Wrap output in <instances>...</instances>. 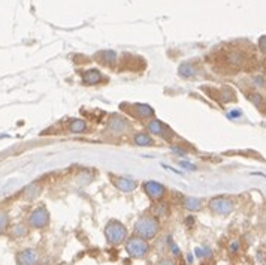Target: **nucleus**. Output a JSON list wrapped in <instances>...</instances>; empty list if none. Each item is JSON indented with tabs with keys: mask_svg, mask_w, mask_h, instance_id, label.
<instances>
[{
	"mask_svg": "<svg viewBox=\"0 0 266 265\" xmlns=\"http://www.w3.org/2000/svg\"><path fill=\"white\" fill-rule=\"evenodd\" d=\"M158 229H160L158 219L153 215H147V216H141L136 220L133 226V232L135 235L144 240H153L158 234Z\"/></svg>",
	"mask_w": 266,
	"mask_h": 265,
	"instance_id": "obj_1",
	"label": "nucleus"
},
{
	"mask_svg": "<svg viewBox=\"0 0 266 265\" xmlns=\"http://www.w3.org/2000/svg\"><path fill=\"white\" fill-rule=\"evenodd\" d=\"M105 238L110 244L112 246H118L121 243H126V240L129 238V232H127V228L124 226L120 220H110L106 223L105 228Z\"/></svg>",
	"mask_w": 266,
	"mask_h": 265,
	"instance_id": "obj_2",
	"label": "nucleus"
},
{
	"mask_svg": "<svg viewBox=\"0 0 266 265\" xmlns=\"http://www.w3.org/2000/svg\"><path fill=\"white\" fill-rule=\"evenodd\" d=\"M126 246V252L133 258V259H144L150 253V244L148 240H144L138 235H133L126 240L124 243Z\"/></svg>",
	"mask_w": 266,
	"mask_h": 265,
	"instance_id": "obj_3",
	"label": "nucleus"
},
{
	"mask_svg": "<svg viewBox=\"0 0 266 265\" xmlns=\"http://www.w3.org/2000/svg\"><path fill=\"white\" fill-rule=\"evenodd\" d=\"M208 207L214 215L227 216L235 210V202L227 197H216L209 201Z\"/></svg>",
	"mask_w": 266,
	"mask_h": 265,
	"instance_id": "obj_4",
	"label": "nucleus"
},
{
	"mask_svg": "<svg viewBox=\"0 0 266 265\" xmlns=\"http://www.w3.org/2000/svg\"><path fill=\"white\" fill-rule=\"evenodd\" d=\"M49 211L45 207H38L29 216V226L33 229H44L49 225Z\"/></svg>",
	"mask_w": 266,
	"mask_h": 265,
	"instance_id": "obj_5",
	"label": "nucleus"
},
{
	"mask_svg": "<svg viewBox=\"0 0 266 265\" xmlns=\"http://www.w3.org/2000/svg\"><path fill=\"white\" fill-rule=\"evenodd\" d=\"M144 192L147 193V197L151 199V201H162L163 197L166 195V189L157 182H145L144 183Z\"/></svg>",
	"mask_w": 266,
	"mask_h": 265,
	"instance_id": "obj_6",
	"label": "nucleus"
},
{
	"mask_svg": "<svg viewBox=\"0 0 266 265\" xmlns=\"http://www.w3.org/2000/svg\"><path fill=\"white\" fill-rule=\"evenodd\" d=\"M18 265H39V253L34 249H24L15 256Z\"/></svg>",
	"mask_w": 266,
	"mask_h": 265,
	"instance_id": "obj_7",
	"label": "nucleus"
},
{
	"mask_svg": "<svg viewBox=\"0 0 266 265\" xmlns=\"http://www.w3.org/2000/svg\"><path fill=\"white\" fill-rule=\"evenodd\" d=\"M111 179H112L114 186H115L118 190H121V192L130 193V192H133L135 187H136V182L132 180V179H127V177H115V175H112Z\"/></svg>",
	"mask_w": 266,
	"mask_h": 265,
	"instance_id": "obj_8",
	"label": "nucleus"
},
{
	"mask_svg": "<svg viewBox=\"0 0 266 265\" xmlns=\"http://www.w3.org/2000/svg\"><path fill=\"white\" fill-rule=\"evenodd\" d=\"M148 131L154 135L163 136V138H168L171 135V129H168L160 120H151L148 123Z\"/></svg>",
	"mask_w": 266,
	"mask_h": 265,
	"instance_id": "obj_9",
	"label": "nucleus"
},
{
	"mask_svg": "<svg viewBox=\"0 0 266 265\" xmlns=\"http://www.w3.org/2000/svg\"><path fill=\"white\" fill-rule=\"evenodd\" d=\"M82 81L87 85H94V84L102 81V74L99 72L97 69H90V70H87V72L84 74Z\"/></svg>",
	"mask_w": 266,
	"mask_h": 265,
	"instance_id": "obj_10",
	"label": "nucleus"
},
{
	"mask_svg": "<svg viewBox=\"0 0 266 265\" xmlns=\"http://www.w3.org/2000/svg\"><path fill=\"white\" fill-rule=\"evenodd\" d=\"M99 59L100 63L106 65V66H110V65H114L117 62V54L114 51H110V50H106V51H100L99 54L96 56Z\"/></svg>",
	"mask_w": 266,
	"mask_h": 265,
	"instance_id": "obj_11",
	"label": "nucleus"
},
{
	"mask_svg": "<svg viewBox=\"0 0 266 265\" xmlns=\"http://www.w3.org/2000/svg\"><path fill=\"white\" fill-rule=\"evenodd\" d=\"M183 205H184V208H187L188 211H193V213H194V211L202 210V201L198 199V198H191V197L184 198Z\"/></svg>",
	"mask_w": 266,
	"mask_h": 265,
	"instance_id": "obj_12",
	"label": "nucleus"
},
{
	"mask_svg": "<svg viewBox=\"0 0 266 265\" xmlns=\"http://www.w3.org/2000/svg\"><path fill=\"white\" fill-rule=\"evenodd\" d=\"M27 231L29 228L24 225V223H18V225H14L11 228V237L12 238H23L27 235Z\"/></svg>",
	"mask_w": 266,
	"mask_h": 265,
	"instance_id": "obj_13",
	"label": "nucleus"
},
{
	"mask_svg": "<svg viewBox=\"0 0 266 265\" xmlns=\"http://www.w3.org/2000/svg\"><path fill=\"white\" fill-rule=\"evenodd\" d=\"M110 128H111V131H114V132H123L124 129L127 128V125H126V121H124V118H117V117H114V118L111 120V123H110Z\"/></svg>",
	"mask_w": 266,
	"mask_h": 265,
	"instance_id": "obj_14",
	"label": "nucleus"
},
{
	"mask_svg": "<svg viewBox=\"0 0 266 265\" xmlns=\"http://www.w3.org/2000/svg\"><path fill=\"white\" fill-rule=\"evenodd\" d=\"M87 129V123L84 120H74L72 123L69 125V131L74 132V133H81Z\"/></svg>",
	"mask_w": 266,
	"mask_h": 265,
	"instance_id": "obj_15",
	"label": "nucleus"
},
{
	"mask_svg": "<svg viewBox=\"0 0 266 265\" xmlns=\"http://www.w3.org/2000/svg\"><path fill=\"white\" fill-rule=\"evenodd\" d=\"M135 110L139 113V117L141 118H148V117H153L154 116V111L148 107V105H142V103H139L135 107Z\"/></svg>",
	"mask_w": 266,
	"mask_h": 265,
	"instance_id": "obj_16",
	"label": "nucleus"
},
{
	"mask_svg": "<svg viewBox=\"0 0 266 265\" xmlns=\"http://www.w3.org/2000/svg\"><path fill=\"white\" fill-rule=\"evenodd\" d=\"M135 143L138 146H153V138L148 133H138L135 136Z\"/></svg>",
	"mask_w": 266,
	"mask_h": 265,
	"instance_id": "obj_17",
	"label": "nucleus"
},
{
	"mask_svg": "<svg viewBox=\"0 0 266 265\" xmlns=\"http://www.w3.org/2000/svg\"><path fill=\"white\" fill-rule=\"evenodd\" d=\"M39 195V186L38 184H30L29 187L24 189V197L27 199H33L34 197Z\"/></svg>",
	"mask_w": 266,
	"mask_h": 265,
	"instance_id": "obj_18",
	"label": "nucleus"
},
{
	"mask_svg": "<svg viewBox=\"0 0 266 265\" xmlns=\"http://www.w3.org/2000/svg\"><path fill=\"white\" fill-rule=\"evenodd\" d=\"M9 229V216L6 213H0V235L8 232Z\"/></svg>",
	"mask_w": 266,
	"mask_h": 265,
	"instance_id": "obj_19",
	"label": "nucleus"
},
{
	"mask_svg": "<svg viewBox=\"0 0 266 265\" xmlns=\"http://www.w3.org/2000/svg\"><path fill=\"white\" fill-rule=\"evenodd\" d=\"M180 75H183L184 78H190L194 75V67L190 63H183L180 66Z\"/></svg>",
	"mask_w": 266,
	"mask_h": 265,
	"instance_id": "obj_20",
	"label": "nucleus"
},
{
	"mask_svg": "<svg viewBox=\"0 0 266 265\" xmlns=\"http://www.w3.org/2000/svg\"><path fill=\"white\" fill-rule=\"evenodd\" d=\"M153 210L156 211V215H153V216H156V217H165V216H168V213H169V210H168V207H166L165 204H156V205L153 207Z\"/></svg>",
	"mask_w": 266,
	"mask_h": 265,
	"instance_id": "obj_21",
	"label": "nucleus"
},
{
	"mask_svg": "<svg viewBox=\"0 0 266 265\" xmlns=\"http://www.w3.org/2000/svg\"><path fill=\"white\" fill-rule=\"evenodd\" d=\"M248 98H250V100L256 105L257 108L263 110V107H266V103H265L262 95H259V93H250V95H248Z\"/></svg>",
	"mask_w": 266,
	"mask_h": 265,
	"instance_id": "obj_22",
	"label": "nucleus"
},
{
	"mask_svg": "<svg viewBox=\"0 0 266 265\" xmlns=\"http://www.w3.org/2000/svg\"><path fill=\"white\" fill-rule=\"evenodd\" d=\"M168 247H169V252L172 253V256H180L181 255L180 247L176 246V243L172 238H168Z\"/></svg>",
	"mask_w": 266,
	"mask_h": 265,
	"instance_id": "obj_23",
	"label": "nucleus"
},
{
	"mask_svg": "<svg viewBox=\"0 0 266 265\" xmlns=\"http://www.w3.org/2000/svg\"><path fill=\"white\" fill-rule=\"evenodd\" d=\"M239 250H241V243H239V240L230 241V244H229V252L230 253H238Z\"/></svg>",
	"mask_w": 266,
	"mask_h": 265,
	"instance_id": "obj_24",
	"label": "nucleus"
},
{
	"mask_svg": "<svg viewBox=\"0 0 266 265\" xmlns=\"http://www.w3.org/2000/svg\"><path fill=\"white\" fill-rule=\"evenodd\" d=\"M259 48H260V51L263 52V54H266V34L259 39Z\"/></svg>",
	"mask_w": 266,
	"mask_h": 265,
	"instance_id": "obj_25",
	"label": "nucleus"
},
{
	"mask_svg": "<svg viewBox=\"0 0 266 265\" xmlns=\"http://www.w3.org/2000/svg\"><path fill=\"white\" fill-rule=\"evenodd\" d=\"M157 265H176L172 259H169V258H163V259H160L157 262Z\"/></svg>",
	"mask_w": 266,
	"mask_h": 265,
	"instance_id": "obj_26",
	"label": "nucleus"
},
{
	"mask_svg": "<svg viewBox=\"0 0 266 265\" xmlns=\"http://www.w3.org/2000/svg\"><path fill=\"white\" fill-rule=\"evenodd\" d=\"M180 165H181V166H184L186 169H190V171L196 169V166H194V165H191V164H188V162H180Z\"/></svg>",
	"mask_w": 266,
	"mask_h": 265,
	"instance_id": "obj_27",
	"label": "nucleus"
},
{
	"mask_svg": "<svg viewBox=\"0 0 266 265\" xmlns=\"http://www.w3.org/2000/svg\"><path fill=\"white\" fill-rule=\"evenodd\" d=\"M173 151H176V153H180V154H186V151H184V150H181V149H176V147L173 149Z\"/></svg>",
	"mask_w": 266,
	"mask_h": 265,
	"instance_id": "obj_28",
	"label": "nucleus"
}]
</instances>
